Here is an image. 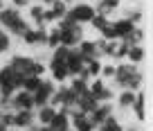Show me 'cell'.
<instances>
[{"label":"cell","instance_id":"obj_17","mask_svg":"<svg viewBox=\"0 0 153 131\" xmlns=\"http://www.w3.org/2000/svg\"><path fill=\"white\" fill-rule=\"evenodd\" d=\"M131 57V61H142L144 59V52H142V48H137V45H135V48H128V52H126Z\"/></svg>","mask_w":153,"mask_h":131},{"label":"cell","instance_id":"obj_2","mask_svg":"<svg viewBox=\"0 0 153 131\" xmlns=\"http://www.w3.org/2000/svg\"><path fill=\"white\" fill-rule=\"evenodd\" d=\"M9 68H11V73H14L16 77L25 79V77H32L34 75V61L27 59V57H14L11 63H9Z\"/></svg>","mask_w":153,"mask_h":131},{"label":"cell","instance_id":"obj_6","mask_svg":"<svg viewBox=\"0 0 153 131\" xmlns=\"http://www.w3.org/2000/svg\"><path fill=\"white\" fill-rule=\"evenodd\" d=\"M83 57L79 52H72L70 57H68V61H65V66H68V73L70 75H83Z\"/></svg>","mask_w":153,"mask_h":131},{"label":"cell","instance_id":"obj_24","mask_svg":"<svg viewBox=\"0 0 153 131\" xmlns=\"http://www.w3.org/2000/svg\"><path fill=\"white\" fill-rule=\"evenodd\" d=\"M120 0H104V5H101V11H108L110 7H117Z\"/></svg>","mask_w":153,"mask_h":131},{"label":"cell","instance_id":"obj_15","mask_svg":"<svg viewBox=\"0 0 153 131\" xmlns=\"http://www.w3.org/2000/svg\"><path fill=\"white\" fill-rule=\"evenodd\" d=\"M70 54H72V50H70V48H63V45H61V48H56V52H54V59H52V61H61V63H65Z\"/></svg>","mask_w":153,"mask_h":131},{"label":"cell","instance_id":"obj_14","mask_svg":"<svg viewBox=\"0 0 153 131\" xmlns=\"http://www.w3.org/2000/svg\"><path fill=\"white\" fill-rule=\"evenodd\" d=\"M38 86H41V79L34 77V75H32V77H25V79H23V88H25L27 93H34Z\"/></svg>","mask_w":153,"mask_h":131},{"label":"cell","instance_id":"obj_11","mask_svg":"<svg viewBox=\"0 0 153 131\" xmlns=\"http://www.w3.org/2000/svg\"><path fill=\"white\" fill-rule=\"evenodd\" d=\"M74 127H76V131H92V124H90V120H88L86 115H83L81 111L74 115Z\"/></svg>","mask_w":153,"mask_h":131},{"label":"cell","instance_id":"obj_1","mask_svg":"<svg viewBox=\"0 0 153 131\" xmlns=\"http://www.w3.org/2000/svg\"><path fill=\"white\" fill-rule=\"evenodd\" d=\"M0 23L5 25V27L14 29V32H20V34L27 32V25L23 23V18L18 16V11H16V9H5L2 14H0Z\"/></svg>","mask_w":153,"mask_h":131},{"label":"cell","instance_id":"obj_28","mask_svg":"<svg viewBox=\"0 0 153 131\" xmlns=\"http://www.w3.org/2000/svg\"><path fill=\"white\" fill-rule=\"evenodd\" d=\"M45 2H54V0H45Z\"/></svg>","mask_w":153,"mask_h":131},{"label":"cell","instance_id":"obj_26","mask_svg":"<svg viewBox=\"0 0 153 131\" xmlns=\"http://www.w3.org/2000/svg\"><path fill=\"white\" fill-rule=\"evenodd\" d=\"M32 14L36 16L38 20H41V16H43V9H41V7H32Z\"/></svg>","mask_w":153,"mask_h":131},{"label":"cell","instance_id":"obj_13","mask_svg":"<svg viewBox=\"0 0 153 131\" xmlns=\"http://www.w3.org/2000/svg\"><path fill=\"white\" fill-rule=\"evenodd\" d=\"M54 115H56V109H52V106H48V104H45V106L41 109V115H38V120H41L45 127H48V124H50V120H52Z\"/></svg>","mask_w":153,"mask_h":131},{"label":"cell","instance_id":"obj_16","mask_svg":"<svg viewBox=\"0 0 153 131\" xmlns=\"http://www.w3.org/2000/svg\"><path fill=\"white\" fill-rule=\"evenodd\" d=\"M142 104H144V97H142V93L140 95H135V102H133V109H135V115L142 120L144 118V111H142Z\"/></svg>","mask_w":153,"mask_h":131},{"label":"cell","instance_id":"obj_4","mask_svg":"<svg viewBox=\"0 0 153 131\" xmlns=\"http://www.w3.org/2000/svg\"><path fill=\"white\" fill-rule=\"evenodd\" d=\"M52 93H54V86L50 82H41V86L36 88V91L32 93V100H34V104H38V106H45L48 104V100L52 97Z\"/></svg>","mask_w":153,"mask_h":131},{"label":"cell","instance_id":"obj_5","mask_svg":"<svg viewBox=\"0 0 153 131\" xmlns=\"http://www.w3.org/2000/svg\"><path fill=\"white\" fill-rule=\"evenodd\" d=\"M14 106L18 109V111H32V106H34L32 93H27V91L16 93V95H14Z\"/></svg>","mask_w":153,"mask_h":131},{"label":"cell","instance_id":"obj_8","mask_svg":"<svg viewBox=\"0 0 153 131\" xmlns=\"http://www.w3.org/2000/svg\"><path fill=\"white\" fill-rule=\"evenodd\" d=\"M133 23L131 20H120V23L113 25V32H115V39H128L131 32H133Z\"/></svg>","mask_w":153,"mask_h":131},{"label":"cell","instance_id":"obj_7","mask_svg":"<svg viewBox=\"0 0 153 131\" xmlns=\"http://www.w3.org/2000/svg\"><path fill=\"white\" fill-rule=\"evenodd\" d=\"M48 129L50 131H68V113L65 111H56V115L50 120Z\"/></svg>","mask_w":153,"mask_h":131},{"label":"cell","instance_id":"obj_9","mask_svg":"<svg viewBox=\"0 0 153 131\" xmlns=\"http://www.w3.org/2000/svg\"><path fill=\"white\" fill-rule=\"evenodd\" d=\"M52 73H54V79L56 82H63V79H68V66L61 61H52Z\"/></svg>","mask_w":153,"mask_h":131},{"label":"cell","instance_id":"obj_29","mask_svg":"<svg viewBox=\"0 0 153 131\" xmlns=\"http://www.w3.org/2000/svg\"><path fill=\"white\" fill-rule=\"evenodd\" d=\"M0 7H2V0H0Z\"/></svg>","mask_w":153,"mask_h":131},{"label":"cell","instance_id":"obj_23","mask_svg":"<svg viewBox=\"0 0 153 131\" xmlns=\"http://www.w3.org/2000/svg\"><path fill=\"white\" fill-rule=\"evenodd\" d=\"M101 34L106 36V39H115V32H113V25H106L104 29H101Z\"/></svg>","mask_w":153,"mask_h":131},{"label":"cell","instance_id":"obj_27","mask_svg":"<svg viewBox=\"0 0 153 131\" xmlns=\"http://www.w3.org/2000/svg\"><path fill=\"white\" fill-rule=\"evenodd\" d=\"M104 75H106V77H113V75H115V68H113V66H106V68H104Z\"/></svg>","mask_w":153,"mask_h":131},{"label":"cell","instance_id":"obj_25","mask_svg":"<svg viewBox=\"0 0 153 131\" xmlns=\"http://www.w3.org/2000/svg\"><path fill=\"white\" fill-rule=\"evenodd\" d=\"M7 48H9V39L5 34H0V52H5Z\"/></svg>","mask_w":153,"mask_h":131},{"label":"cell","instance_id":"obj_20","mask_svg":"<svg viewBox=\"0 0 153 131\" xmlns=\"http://www.w3.org/2000/svg\"><path fill=\"white\" fill-rule=\"evenodd\" d=\"M90 23H92V25H95V27H97V29H99V32H101V29H104V27H106V25H108V23H106V18H104V16H95V18H92V20H90Z\"/></svg>","mask_w":153,"mask_h":131},{"label":"cell","instance_id":"obj_19","mask_svg":"<svg viewBox=\"0 0 153 131\" xmlns=\"http://www.w3.org/2000/svg\"><path fill=\"white\" fill-rule=\"evenodd\" d=\"M133 102H135V95L131 91H126V93H122V95H120V104H122V106H131Z\"/></svg>","mask_w":153,"mask_h":131},{"label":"cell","instance_id":"obj_10","mask_svg":"<svg viewBox=\"0 0 153 131\" xmlns=\"http://www.w3.org/2000/svg\"><path fill=\"white\" fill-rule=\"evenodd\" d=\"M11 124H16V127H29V124H32V111H20L18 115L11 118Z\"/></svg>","mask_w":153,"mask_h":131},{"label":"cell","instance_id":"obj_18","mask_svg":"<svg viewBox=\"0 0 153 131\" xmlns=\"http://www.w3.org/2000/svg\"><path fill=\"white\" fill-rule=\"evenodd\" d=\"M101 131H122V127L117 124L113 118H106V120H104V127H101Z\"/></svg>","mask_w":153,"mask_h":131},{"label":"cell","instance_id":"obj_3","mask_svg":"<svg viewBox=\"0 0 153 131\" xmlns=\"http://www.w3.org/2000/svg\"><path fill=\"white\" fill-rule=\"evenodd\" d=\"M95 18V9H92L90 5H79V7H74V9L68 14V20L70 23H90V20Z\"/></svg>","mask_w":153,"mask_h":131},{"label":"cell","instance_id":"obj_22","mask_svg":"<svg viewBox=\"0 0 153 131\" xmlns=\"http://www.w3.org/2000/svg\"><path fill=\"white\" fill-rule=\"evenodd\" d=\"M48 43L52 45V48H56V45H59V29H56V32H52V34L48 36Z\"/></svg>","mask_w":153,"mask_h":131},{"label":"cell","instance_id":"obj_21","mask_svg":"<svg viewBox=\"0 0 153 131\" xmlns=\"http://www.w3.org/2000/svg\"><path fill=\"white\" fill-rule=\"evenodd\" d=\"M54 16H61L63 11H65V5H63V2H59V0H54Z\"/></svg>","mask_w":153,"mask_h":131},{"label":"cell","instance_id":"obj_12","mask_svg":"<svg viewBox=\"0 0 153 131\" xmlns=\"http://www.w3.org/2000/svg\"><path fill=\"white\" fill-rule=\"evenodd\" d=\"M108 118V106H97L95 111L90 113V124H99Z\"/></svg>","mask_w":153,"mask_h":131}]
</instances>
